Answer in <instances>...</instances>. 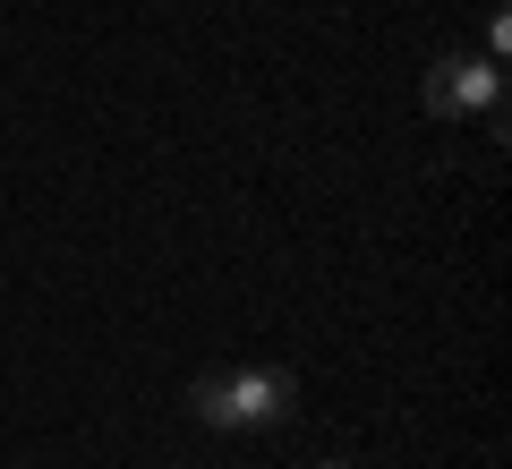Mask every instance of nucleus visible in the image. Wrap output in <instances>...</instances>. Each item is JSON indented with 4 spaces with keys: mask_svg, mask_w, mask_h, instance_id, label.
I'll list each match as a JSON object with an SVG mask.
<instances>
[{
    "mask_svg": "<svg viewBox=\"0 0 512 469\" xmlns=\"http://www.w3.org/2000/svg\"><path fill=\"white\" fill-rule=\"evenodd\" d=\"M308 469H342V461H308Z\"/></svg>",
    "mask_w": 512,
    "mask_h": 469,
    "instance_id": "nucleus-3",
    "label": "nucleus"
},
{
    "mask_svg": "<svg viewBox=\"0 0 512 469\" xmlns=\"http://www.w3.org/2000/svg\"><path fill=\"white\" fill-rule=\"evenodd\" d=\"M504 103V69L495 60H436L427 77V111L436 120H470V111H495Z\"/></svg>",
    "mask_w": 512,
    "mask_h": 469,
    "instance_id": "nucleus-2",
    "label": "nucleus"
},
{
    "mask_svg": "<svg viewBox=\"0 0 512 469\" xmlns=\"http://www.w3.org/2000/svg\"><path fill=\"white\" fill-rule=\"evenodd\" d=\"M299 401V384L282 376V367H231V376H205L197 393H188V410L205 418V427H282Z\"/></svg>",
    "mask_w": 512,
    "mask_h": 469,
    "instance_id": "nucleus-1",
    "label": "nucleus"
}]
</instances>
